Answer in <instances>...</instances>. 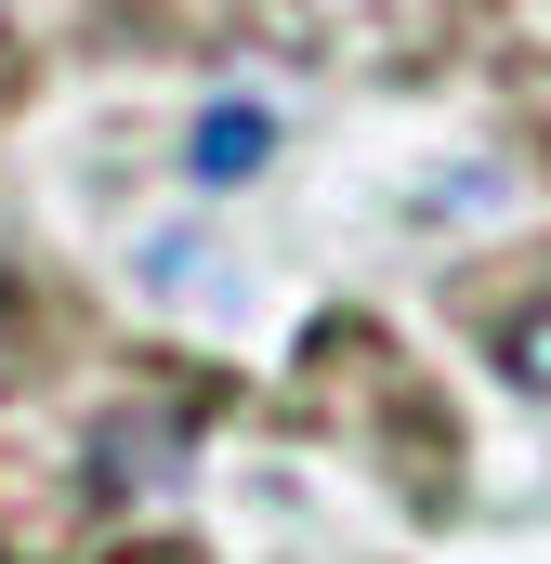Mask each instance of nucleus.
<instances>
[{
    "label": "nucleus",
    "instance_id": "1",
    "mask_svg": "<svg viewBox=\"0 0 551 564\" xmlns=\"http://www.w3.org/2000/svg\"><path fill=\"white\" fill-rule=\"evenodd\" d=\"M263 144H276L263 106H224V119H197V132H184V171H197V184H237V171H263Z\"/></svg>",
    "mask_w": 551,
    "mask_h": 564
},
{
    "label": "nucleus",
    "instance_id": "2",
    "mask_svg": "<svg viewBox=\"0 0 551 564\" xmlns=\"http://www.w3.org/2000/svg\"><path fill=\"white\" fill-rule=\"evenodd\" d=\"M499 368H512L526 394H551V302H526V315L499 328Z\"/></svg>",
    "mask_w": 551,
    "mask_h": 564
},
{
    "label": "nucleus",
    "instance_id": "3",
    "mask_svg": "<svg viewBox=\"0 0 551 564\" xmlns=\"http://www.w3.org/2000/svg\"><path fill=\"white\" fill-rule=\"evenodd\" d=\"M0 53H13V0H0Z\"/></svg>",
    "mask_w": 551,
    "mask_h": 564
}]
</instances>
